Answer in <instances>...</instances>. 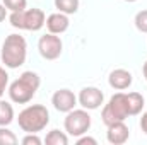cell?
<instances>
[{
	"mask_svg": "<svg viewBox=\"0 0 147 145\" xmlns=\"http://www.w3.org/2000/svg\"><path fill=\"white\" fill-rule=\"evenodd\" d=\"M12 119H14V109H12V106L0 99V126L10 125Z\"/></svg>",
	"mask_w": 147,
	"mask_h": 145,
	"instance_id": "13",
	"label": "cell"
},
{
	"mask_svg": "<svg viewBox=\"0 0 147 145\" xmlns=\"http://www.w3.org/2000/svg\"><path fill=\"white\" fill-rule=\"evenodd\" d=\"M17 144V137L14 135V132L0 126V145H16Z\"/></svg>",
	"mask_w": 147,
	"mask_h": 145,
	"instance_id": "16",
	"label": "cell"
},
{
	"mask_svg": "<svg viewBox=\"0 0 147 145\" xmlns=\"http://www.w3.org/2000/svg\"><path fill=\"white\" fill-rule=\"evenodd\" d=\"M46 28H48V31L50 33H53V34H62V33H65L67 29H69V17H67V14H63V12H55V14H51V15H48V19H46Z\"/></svg>",
	"mask_w": 147,
	"mask_h": 145,
	"instance_id": "11",
	"label": "cell"
},
{
	"mask_svg": "<svg viewBox=\"0 0 147 145\" xmlns=\"http://www.w3.org/2000/svg\"><path fill=\"white\" fill-rule=\"evenodd\" d=\"M48 145H67L69 144V137L60 132V130H51L48 135H46V140H45Z\"/></svg>",
	"mask_w": 147,
	"mask_h": 145,
	"instance_id": "15",
	"label": "cell"
},
{
	"mask_svg": "<svg viewBox=\"0 0 147 145\" xmlns=\"http://www.w3.org/2000/svg\"><path fill=\"white\" fill-rule=\"evenodd\" d=\"M135 28L140 33H147V10H140L135 15Z\"/></svg>",
	"mask_w": 147,
	"mask_h": 145,
	"instance_id": "18",
	"label": "cell"
},
{
	"mask_svg": "<svg viewBox=\"0 0 147 145\" xmlns=\"http://www.w3.org/2000/svg\"><path fill=\"white\" fill-rule=\"evenodd\" d=\"M22 144L24 145H39L41 144V138L38 137L36 133H28V135L22 138Z\"/></svg>",
	"mask_w": 147,
	"mask_h": 145,
	"instance_id": "20",
	"label": "cell"
},
{
	"mask_svg": "<svg viewBox=\"0 0 147 145\" xmlns=\"http://www.w3.org/2000/svg\"><path fill=\"white\" fill-rule=\"evenodd\" d=\"M7 84H9V75H7V72L0 67V97L3 96V92H5V89H7Z\"/></svg>",
	"mask_w": 147,
	"mask_h": 145,
	"instance_id": "19",
	"label": "cell"
},
{
	"mask_svg": "<svg viewBox=\"0 0 147 145\" xmlns=\"http://www.w3.org/2000/svg\"><path fill=\"white\" fill-rule=\"evenodd\" d=\"M63 125H65V132L69 135L80 137L91 128V116L86 109H72L67 113Z\"/></svg>",
	"mask_w": 147,
	"mask_h": 145,
	"instance_id": "6",
	"label": "cell"
},
{
	"mask_svg": "<svg viewBox=\"0 0 147 145\" xmlns=\"http://www.w3.org/2000/svg\"><path fill=\"white\" fill-rule=\"evenodd\" d=\"M5 15H7V7L5 5H0V22L5 19Z\"/></svg>",
	"mask_w": 147,
	"mask_h": 145,
	"instance_id": "23",
	"label": "cell"
},
{
	"mask_svg": "<svg viewBox=\"0 0 147 145\" xmlns=\"http://www.w3.org/2000/svg\"><path fill=\"white\" fill-rule=\"evenodd\" d=\"M105 101V94L98 87H84L79 94V103L84 109H98Z\"/></svg>",
	"mask_w": 147,
	"mask_h": 145,
	"instance_id": "8",
	"label": "cell"
},
{
	"mask_svg": "<svg viewBox=\"0 0 147 145\" xmlns=\"http://www.w3.org/2000/svg\"><path fill=\"white\" fill-rule=\"evenodd\" d=\"M51 104L55 106L57 111H60V113H69V111H72V109L75 108L77 97H75V94H74L72 91H69V89H60V91H57V92L53 94Z\"/></svg>",
	"mask_w": 147,
	"mask_h": 145,
	"instance_id": "9",
	"label": "cell"
},
{
	"mask_svg": "<svg viewBox=\"0 0 147 145\" xmlns=\"http://www.w3.org/2000/svg\"><path fill=\"white\" fill-rule=\"evenodd\" d=\"M28 56L26 39L19 34H9L2 44V62L9 68H17L24 65Z\"/></svg>",
	"mask_w": 147,
	"mask_h": 145,
	"instance_id": "3",
	"label": "cell"
},
{
	"mask_svg": "<svg viewBox=\"0 0 147 145\" xmlns=\"http://www.w3.org/2000/svg\"><path fill=\"white\" fill-rule=\"evenodd\" d=\"M39 84H41V80H39V75L36 72H24L17 80H14L10 84L9 96L14 103L26 104L34 97L36 91L39 89Z\"/></svg>",
	"mask_w": 147,
	"mask_h": 145,
	"instance_id": "2",
	"label": "cell"
},
{
	"mask_svg": "<svg viewBox=\"0 0 147 145\" xmlns=\"http://www.w3.org/2000/svg\"><path fill=\"white\" fill-rule=\"evenodd\" d=\"M144 108V97L139 92H118L115 96H111L110 103L103 108L101 118L103 123L108 126L111 123L116 121H125L128 116H135L139 114Z\"/></svg>",
	"mask_w": 147,
	"mask_h": 145,
	"instance_id": "1",
	"label": "cell"
},
{
	"mask_svg": "<svg viewBox=\"0 0 147 145\" xmlns=\"http://www.w3.org/2000/svg\"><path fill=\"white\" fill-rule=\"evenodd\" d=\"M125 2H135V0H125Z\"/></svg>",
	"mask_w": 147,
	"mask_h": 145,
	"instance_id": "25",
	"label": "cell"
},
{
	"mask_svg": "<svg viewBox=\"0 0 147 145\" xmlns=\"http://www.w3.org/2000/svg\"><path fill=\"white\" fill-rule=\"evenodd\" d=\"M144 77H146V80H147V62L144 63Z\"/></svg>",
	"mask_w": 147,
	"mask_h": 145,
	"instance_id": "24",
	"label": "cell"
},
{
	"mask_svg": "<svg viewBox=\"0 0 147 145\" xmlns=\"http://www.w3.org/2000/svg\"><path fill=\"white\" fill-rule=\"evenodd\" d=\"M17 123H19L22 132L38 133L43 128H46V125L50 123V113L43 104H33V106H28L19 113Z\"/></svg>",
	"mask_w": 147,
	"mask_h": 145,
	"instance_id": "4",
	"label": "cell"
},
{
	"mask_svg": "<svg viewBox=\"0 0 147 145\" xmlns=\"http://www.w3.org/2000/svg\"><path fill=\"white\" fill-rule=\"evenodd\" d=\"M26 3H28V0H3V5H5L10 12L26 10Z\"/></svg>",
	"mask_w": 147,
	"mask_h": 145,
	"instance_id": "17",
	"label": "cell"
},
{
	"mask_svg": "<svg viewBox=\"0 0 147 145\" xmlns=\"http://www.w3.org/2000/svg\"><path fill=\"white\" fill-rule=\"evenodd\" d=\"M108 82H110V85L113 89L125 91V89H128L132 85V73L128 70H125V68H116V70H113L110 73Z\"/></svg>",
	"mask_w": 147,
	"mask_h": 145,
	"instance_id": "12",
	"label": "cell"
},
{
	"mask_svg": "<svg viewBox=\"0 0 147 145\" xmlns=\"http://www.w3.org/2000/svg\"><path fill=\"white\" fill-rule=\"evenodd\" d=\"M140 128H142V132L147 135V113H144L142 118H140Z\"/></svg>",
	"mask_w": 147,
	"mask_h": 145,
	"instance_id": "22",
	"label": "cell"
},
{
	"mask_svg": "<svg viewBox=\"0 0 147 145\" xmlns=\"http://www.w3.org/2000/svg\"><path fill=\"white\" fill-rule=\"evenodd\" d=\"M130 137V132H128V126L123 123V121H116V123H111L108 125V133H106V138L108 142L113 145H121L125 144Z\"/></svg>",
	"mask_w": 147,
	"mask_h": 145,
	"instance_id": "10",
	"label": "cell"
},
{
	"mask_svg": "<svg viewBox=\"0 0 147 145\" xmlns=\"http://www.w3.org/2000/svg\"><path fill=\"white\" fill-rule=\"evenodd\" d=\"M10 26L16 28V29H26V31H39L45 22H46V17H45V12L41 9H29V10H17V12H12L10 17Z\"/></svg>",
	"mask_w": 147,
	"mask_h": 145,
	"instance_id": "5",
	"label": "cell"
},
{
	"mask_svg": "<svg viewBox=\"0 0 147 145\" xmlns=\"http://www.w3.org/2000/svg\"><path fill=\"white\" fill-rule=\"evenodd\" d=\"M86 144H91V145H96V138H91V137H82L77 140V145H86Z\"/></svg>",
	"mask_w": 147,
	"mask_h": 145,
	"instance_id": "21",
	"label": "cell"
},
{
	"mask_svg": "<svg viewBox=\"0 0 147 145\" xmlns=\"http://www.w3.org/2000/svg\"><path fill=\"white\" fill-rule=\"evenodd\" d=\"M62 48H63L62 39L58 36H55L53 33L41 36L39 41H38V50H39L41 56L46 58V60H57L62 55Z\"/></svg>",
	"mask_w": 147,
	"mask_h": 145,
	"instance_id": "7",
	"label": "cell"
},
{
	"mask_svg": "<svg viewBox=\"0 0 147 145\" xmlns=\"http://www.w3.org/2000/svg\"><path fill=\"white\" fill-rule=\"evenodd\" d=\"M55 7L58 9V12L75 14L79 10V0H55Z\"/></svg>",
	"mask_w": 147,
	"mask_h": 145,
	"instance_id": "14",
	"label": "cell"
}]
</instances>
